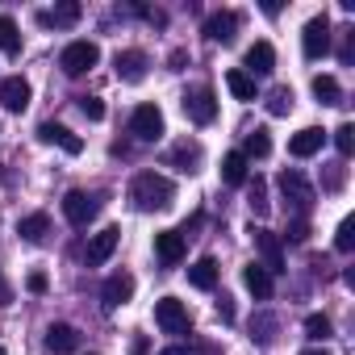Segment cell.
Instances as JSON below:
<instances>
[{
  "mask_svg": "<svg viewBox=\"0 0 355 355\" xmlns=\"http://www.w3.org/2000/svg\"><path fill=\"white\" fill-rule=\"evenodd\" d=\"M226 88L239 96V101H255V80L243 71V67H234V71H226Z\"/></svg>",
  "mask_w": 355,
  "mask_h": 355,
  "instance_id": "484cf974",
  "label": "cell"
},
{
  "mask_svg": "<svg viewBox=\"0 0 355 355\" xmlns=\"http://www.w3.org/2000/svg\"><path fill=\"white\" fill-rule=\"evenodd\" d=\"M130 134H134L138 142H155V138L163 134V113H159V105H138V109L130 113Z\"/></svg>",
  "mask_w": 355,
  "mask_h": 355,
  "instance_id": "5b68a950",
  "label": "cell"
},
{
  "mask_svg": "<svg viewBox=\"0 0 355 355\" xmlns=\"http://www.w3.org/2000/svg\"><path fill=\"white\" fill-rule=\"evenodd\" d=\"M239 155H243V159H268V155H272V138H268V130H251Z\"/></svg>",
  "mask_w": 355,
  "mask_h": 355,
  "instance_id": "603a6c76",
  "label": "cell"
},
{
  "mask_svg": "<svg viewBox=\"0 0 355 355\" xmlns=\"http://www.w3.org/2000/svg\"><path fill=\"white\" fill-rule=\"evenodd\" d=\"M251 239H255V247H259V255H263L268 276L284 272V251H280V239H276L272 230H251Z\"/></svg>",
  "mask_w": 355,
  "mask_h": 355,
  "instance_id": "8fae6325",
  "label": "cell"
},
{
  "mask_svg": "<svg viewBox=\"0 0 355 355\" xmlns=\"http://www.w3.org/2000/svg\"><path fill=\"white\" fill-rule=\"evenodd\" d=\"M313 96L322 105H343V88H338L334 76H313Z\"/></svg>",
  "mask_w": 355,
  "mask_h": 355,
  "instance_id": "4316f807",
  "label": "cell"
},
{
  "mask_svg": "<svg viewBox=\"0 0 355 355\" xmlns=\"http://www.w3.org/2000/svg\"><path fill=\"white\" fill-rule=\"evenodd\" d=\"M17 234H21L26 243H42V239L51 234V218H46V214H30V218L17 222Z\"/></svg>",
  "mask_w": 355,
  "mask_h": 355,
  "instance_id": "44dd1931",
  "label": "cell"
},
{
  "mask_svg": "<svg viewBox=\"0 0 355 355\" xmlns=\"http://www.w3.org/2000/svg\"><path fill=\"white\" fill-rule=\"evenodd\" d=\"M159 355H189V347H163Z\"/></svg>",
  "mask_w": 355,
  "mask_h": 355,
  "instance_id": "f35d334b",
  "label": "cell"
},
{
  "mask_svg": "<svg viewBox=\"0 0 355 355\" xmlns=\"http://www.w3.org/2000/svg\"><path fill=\"white\" fill-rule=\"evenodd\" d=\"M222 180H226V184H247V159H243L239 150H230V155L222 159Z\"/></svg>",
  "mask_w": 355,
  "mask_h": 355,
  "instance_id": "d4e9b609",
  "label": "cell"
},
{
  "mask_svg": "<svg viewBox=\"0 0 355 355\" xmlns=\"http://www.w3.org/2000/svg\"><path fill=\"white\" fill-rule=\"evenodd\" d=\"M247 205H251V214L255 218H263L272 205H268V184L259 180V175H255V180H251V189H247Z\"/></svg>",
  "mask_w": 355,
  "mask_h": 355,
  "instance_id": "f1b7e54d",
  "label": "cell"
},
{
  "mask_svg": "<svg viewBox=\"0 0 355 355\" xmlns=\"http://www.w3.org/2000/svg\"><path fill=\"white\" fill-rule=\"evenodd\" d=\"M38 138L51 142V146H63L67 155H80V150H84V138H76V134H71L67 125H59V121H42V125H38Z\"/></svg>",
  "mask_w": 355,
  "mask_h": 355,
  "instance_id": "4fadbf2b",
  "label": "cell"
},
{
  "mask_svg": "<svg viewBox=\"0 0 355 355\" xmlns=\"http://www.w3.org/2000/svg\"><path fill=\"white\" fill-rule=\"evenodd\" d=\"M197 159H201V146H197V142H193V146L184 142V146H175V150H171V163H184L180 171H189V163H197Z\"/></svg>",
  "mask_w": 355,
  "mask_h": 355,
  "instance_id": "e575fe53",
  "label": "cell"
},
{
  "mask_svg": "<svg viewBox=\"0 0 355 355\" xmlns=\"http://www.w3.org/2000/svg\"><path fill=\"white\" fill-rule=\"evenodd\" d=\"M218 318H222V322H234V305H230V297L218 301Z\"/></svg>",
  "mask_w": 355,
  "mask_h": 355,
  "instance_id": "74e56055",
  "label": "cell"
},
{
  "mask_svg": "<svg viewBox=\"0 0 355 355\" xmlns=\"http://www.w3.org/2000/svg\"><path fill=\"white\" fill-rule=\"evenodd\" d=\"M243 284H247L255 297H272V276H268L263 263H247V268H243Z\"/></svg>",
  "mask_w": 355,
  "mask_h": 355,
  "instance_id": "7402d4cb",
  "label": "cell"
},
{
  "mask_svg": "<svg viewBox=\"0 0 355 355\" xmlns=\"http://www.w3.org/2000/svg\"><path fill=\"white\" fill-rule=\"evenodd\" d=\"M276 67V51H272V42H251L247 46V76L255 80V76H268Z\"/></svg>",
  "mask_w": 355,
  "mask_h": 355,
  "instance_id": "d6986e66",
  "label": "cell"
},
{
  "mask_svg": "<svg viewBox=\"0 0 355 355\" xmlns=\"http://www.w3.org/2000/svg\"><path fill=\"white\" fill-rule=\"evenodd\" d=\"M146 55L142 51H117V59H113V71H117V80H125V84H138L142 76H146Z\"/></svg>",
  "mask_w": 355,
  "mask_h": 355,
  "instance_id": "7c38bea8",
  "label": "cell"
},
{
  "mask_svg": "<svg viewBox=\"0 0 355 355\" xmlns=\"http://www.w3.org/2000/svg\"><path fill=\"white\" fill-rule=\"evenodd\" d=\"M30 84L21 80V76H9V80H0V101H5V109H13V113H21L26 105H30Z\"/></svg>",
  "mask_w": 355,
  "mask_h": 355,
  "instance_id": "e0dca14e",
  "label": "cell"
},
{
  "mask_svg": "<svg viewBox=\"0 0 355 355\" xmlns=\"http://www.w3.org/2000/svg\"><path fill=\"white\" fill-rule=\"evenodd\" d=\"M80 13H84V9L76 5V0H63V5H55L51 13H42V21H46V26H76Z\"/></svg>",
  "mask_w": 355,
  "mask_h": 355,
  "instance_id": "cb8c5ba5",
  "label": "cell"
},
{
  "mask_svg": "<svg viewBox=\"0 0 355 355\" xmlns=\"http://www.w3.org/2000/svg\"><path fill=\"white\" fill-rule=\"evenodd\" d=\"M80 113L88 121H105V101L101 96H80Z\"/></svg>",
  "mask_w": 355,
  "mask_h": 355,
  "instance_id": "836d02e7",
  "label": "cell"
},
{
  "mask_svg": "<svg viewBox=\"0 0 355 355\" xmlns=\"http://www.w3.org/2000/svg\"><path fill=\"white\" fill-rule=\"evenodd\" d=\"M334 146H338V155L347 159V155H355V125L351 121H343L338 130H334Z\"/></svg>",
  "mask_w": 355,
  "mask_h": 355,
  "instance_id": "1f68e13d",
  "label": "cell"
},
{
  "mask_svg": "<svg viewBox=\"0 0 355 355\" xmlns=\"http://www.w3.org/2000/svg\"><path fill=\"white\" fill-rule=\"evenodd\" d=\"M26 288H30V293H46V288H51V280H46V272H30V280H26Z\"/></svg>",
  "mask_w": 355,
  "mask_h": 355,
  "instance_id": "8d00e7d4",
  "label": "cell"
},
{
  "mask_svg": "<svg viewBox=\"0 0 355 355\" xmlns=\"http://www.w3.org/2000/svg\"><path fill=\"white\" fill-rule=\"evenodd\" d=\"M184 113H189V121L209 125V121L218 117V96H214V88H205V84L189 88V92H184Z\"/></svg>",
  "mask_w": 355,
  "mask_h": 355,
  "instance_id": "277c9868",
  "label": "cell"
},
{
  "mask_svg": "<svg viewBox=\"0 0 355 355\" xmlns=\"http://www.w3.org/2000/svg\"><path fill=\"white\" fill-rule=\"evenodd\" d=\"M322 142H326V130H318V125H305L301 134H293V142H288V155H293V159H309V155H318V150H322Z\"/></svg>",
  "mask_w": 355,
  "mask_h": 355,
  "instance_id": "2e32d148",
  "label": "cell"
},
{
  "mask_svg": "<svg viewBox=\"0 0 355 355\" xmlns=\"http://www.w3.org/2000/svg\"><path fill=\"white\" fill-rule=\"evenodd\" d=\"M288 109H293V88H284V84L272 88V92H268V113H272V117H284Z\"/></svg>",
  "mask_w": 355,
  "mask_h": 355,
  "instance_id": "f546056e",
  "label": "cell"
},
{
  "mask_svg": "<svg viewBox=\"0 0 355 355\" xmlns=\"http://www.w3.org/2000/svg\"><path fill=\"white\" fill-rule=\"evenodd\" d=\"M130 201L142 209V214H155V209H171L175 201V184L159 171H138L134 184H130Z\"/></svg>",
  "mask_w": 355,
  "mask_h": 355,
  "instance_id": "6da1fadb",
  "label": "cell"
},
{
  "mask_svg": "<svg viewBox=\"0 0 355 355\" xmlns=\"http://www.w3.org/2000/svg\"><path fill=\"white\" fill-rule=\"evenodd\" d=\"M280 193H284V201H288L301 218L309 214V205H313V189H309V180H305L297 167H284V171H280Z\"/></svg>",
  "mask_w": 355,
  "mask_h": 355,
  "instance_id": "3957f363",
  "label": "cell"
},
{
  "mask_svg": "<svg viewBox=\"0 0 355 355\" xmlns=\"http://www.w3.org/2000/svg\"><path fill=\"white\" fill-rule=\"evenodd\" d=\"M0 355H5V347H0Z\"/></svg>",
  "mask_w": 355,
  "mask_h": 355,
  "instance_id": "b9f144b4",
  "label": "cell"
},
{
  "mask_svg": "<svg viewBox=\"0 0 355 355\" xmlns=\"http://www.w3.org/2000/svg\"><path fill=\"white\" fill-rule=\"evenodd\" d=\"M301 51H305V59H322V55L330 51V21H326V13L313 17V21H305V30H301Z\"/></svg>",
  "mask_w": 355,
  "mask_h": 355,
  "instance_id": "52a82bcc",
  "label": "cell"
},
{
  "mask_svg": "<svg viewBox=\"0 0 355 355\" xmlns=\"http://www.w3.org/2000/svg\"><path fill=\"white\" fill-rule=\"evenodd\" d=\"M0 51L5 55H21V30L13 17H0Z\"/></svg>",
  "mask_w": 355,
  "mask_h": 355,
  "instance_id": "83f0119b",
  "label": "cell"
},
{
  "mask_svg": "<svg viewBox=\"0 0 355 355\" xmlns=\"http://www.w3.org/2000/svg\"><path fill=\"white\" fill-rule=\"evenodd\" d=\"M155 255L163 263H180L184 259V234L180 230H159L155 234Z\"/></svg>",
  "mask_w": 355,
  "mask_h": 355,
  "instance_id": "ac0fdd59",
  "label": "cell"
},
{
  "mask_svg": "<svg viewBox=\"0 0 355 355\" xmlns=\"http://www.w3.org/2000/svg\"><path fill=\"white\" fill-rule=\"evenodd\" d=\"M334 247H338L343 255H347V251L355 247V218H343V222H338V234H334Z\"/></svg>",
  "mask_w": 355,
  "mask_h": 355,
  "instance_id": "d6a6232c",
  "label": "cell"
},
{
  "mask_svg": "<svg viewBox=\"0 0 355 355\" xmlns=\"http://www.w3.org/2000/svg\"><path fill=\"white\" fill-rule=\"evenodd\" d=\"M155 322H159L163 334H184V330H189V309H184V301L163 297V301L155 305Z\"/></svg>",
  "mask_w": 355,
  "mask_h": 355,
  "instance_id": "8992f818",
  "label": "cell"
},
{
  "mask_svg": "<svg viewBox=\"0 0 355 355\" xmlns=\"http://www.w3.org/2000/svg\"><path fill=\"white\" fill-rule=\"evenodd\" d=\"M189 284H193V288H201V293L218 288V259H214V255H201V259L189 268Z\"/></svg>",
  "mask_w": 355,
  "mask_h": 355,
  "instance_id": "ffe728a7",
  "label": "cell"
},
{
  "mask_svg": "<svg viewBox=\"0 0 355 355\" xmlns=\"http://www.w3.org/2000/svg\"><path fill=\"white\" fill-rule=\"evenodd\" d=\"M117 243H121V230H117V226H105L101 234H92V243H88V251H84L88 268L109 263V259H113V251H117Z\"/></svg>",
  "mask_w": 355,
  "mask_h": 355,
  "instance_id": "9c48e42d",
  "label": "cell"
},
{
  "mask_svg": "<svg viewBox=\"0 0 355 355\" xmlns=\"http://www.w3.org/2000/svg\"><path fill=\"white\" fill-rule=\"evenodd\" d=\"M96 197H88V193H80V189H71L67 197H63V218L71 222V226H88L92 218H96Z\"/></svg>",
  "mask_w": 355,
  "mask_h": 355,
  "instance_id": "ba28073f",
  "label": "cell"
},
{
  "mask_svg": "<svg viewBox=\"0 0 355 355\" xmlns=\"http://www.w3.org/2000/svg\"><path fill=\"white\" fill-rule=\"evenodd\" d=\"M305 334H309V338H330V334H334V322H330L326 313H309V318H305Z\"/></svg>",
  "mask_w": 355,
  "mask_h": 355,
  "instance_id": "4dcf8cb0",
  "label": "cell"
},
{
  "mask_svg": "<svg viewBox=\"0 0 355 355\" xmlns=\"http://www.w3.org/2000/svg\"><path fill=\"white\" fill-rule=\"evenodd\" d=\"M284 239H288V243H305V239H309V222H305V218H297V222L288 226V234H284Z\"/></svg>",
  "mask_w": 355,
  "mask_h": 355,
  "instance_id": "d590c367",
  "label": "cell"
},
{
  "mask_svg": "<svg viewBox=\"0 0 355 355\" xmlns=\"http://www.w3.org/2000/svg\"><path fill=\"white\" fill-rule=\"evenodd\" d=\"M234 34H239V13H230V9H222V13H214L205 21V38L209 42H234Z\"/></svg>",
  "mask_w": 355,
  "mask_h": 355,
  "instance_id": "9a60e30c",
  "label": "cell"
},
{
  "mask_svg": "<svg viewBox=\"0 0 355 355\" xmlns=\"http://www.w3.org/2000/svg\"><path fill=\"white\" fill-rule=\"evenodd\" d=\"M46 351L51 355H71V351H80V330L76 326H67V322H55V326H46Z\"/></svg>",
  "mask_w": 355,
  "mask_h": 355,
  "instance_id": "30bf717a",
  "label": "cell"
},
{
  "mask_svg": "<svg viewBox=\"0 0 355 355\" xmlns=\"http://www.w3.org/2000/svg\"><path fill=\"white\" fill-rule=\"evenodd\" d=\"M301 355H330V351H318V347H309V351H301Z\"/></svg>",
  "mask_w": 355,
  "mask_h": 355,
  "instance_id": "ab89813d",
  "label": "cell"
},
{
  "mask_svg": "<svg viewBox=\"0 0 355 355\" xmlns=\"http://www.w3.org/2000/svg\"><path fill=\"white\" fill-rule=\"evenodd\" d=\"M101 297H105V309H117V305H125V301L134 297V276H130V272H113V276L105 280Z\"/></svg>",
  "mask_w": 355,
  "mask_h": 355,
  "instance_id": "5bb4252c",
  "label": "cell"
},
{
  "mask_svg": "<svg viewBox=\"0 0 355 355\" xmlns=\"http://www.w3.org/2000/svg\"><path fill=\"white\" fill-rule=\"evenodd\" d=\"M96 63H101V46H96V42H88V38L67 42V46H63V55H59L63 76H84V71H92Z\"/></svg>",
  "mask_w": 355,
  "mask_h": 355,
  "instance_id": "7a4b0ae2",
  "label": "cell"
},
{
  "mask_svg": "<svg viewBox=\"0 0 355 355\" xmlns=\"http://www.w3.org/2000/svg\"><path fill=\"white\" fill-rule=\"evenodd\" d=\"M0 301H9V293H5V284H0Z\"/></svg>",
  "mask_w": 355,
  "mask_h": 355,
  "instance_id": "60d3db41",
  "label": "cell"
}]
</instances>
